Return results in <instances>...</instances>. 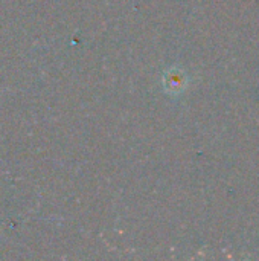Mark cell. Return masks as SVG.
Wrapping results in <instances>:
<instances>
[{"label": "cell", "mask_w": 259, "mask_h": 261, "mask_svg": "<svg viewBox=\"0 0 259 261\" xmlns=\"http://www.w3.org/2000/svg\"><path fill=\"white\" fill-rule=\"evenodd\" d=\"M186 86H188V76L179 67H171L163 75V89L166 93H169L172 96L182 95L185 92Z\"/></svg>", "instance_id": "6da1fadb"}]
</instances>
